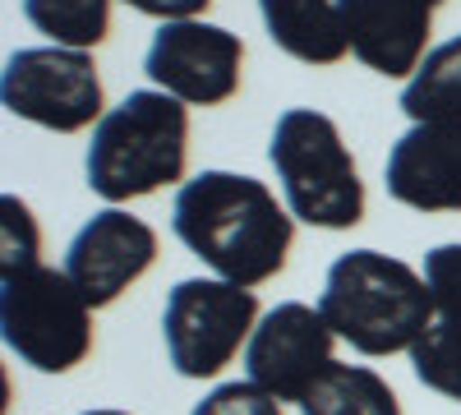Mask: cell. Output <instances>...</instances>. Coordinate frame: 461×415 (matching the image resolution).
<instances>
[{
  "label": "cell",
  "instance_id": "cell-1",
  "mask_svg": "<svg viewBox=\"0 0 461 415\" xmlns=\"http://www.w3.org/2000/svg\"><path fill=\"white\" fill-rule=\"evenodd\" d=\"M171 226L189 254L245 291L273 282L295 245L291 208L277 203L263 180L236 171H199L185 180L171 203Z\"/></svg>",
  "mask_w": 461,
  "mask_h": 415
},
{
  "label": "cell",
  "instance_id": "cell-2",
  "mask_svg": "<svg viewBox=\"0 0 461 415\" xmlns=\"http://www.w3.org/2000/svg\"><path fill=\"white\" fill-rule=\"evenodd\" d=\"M319 314L337 332V342L360 356H411L420 332L438 319V305L425 273H415L411 263L378 249H351L332 258Z\"/></svg>",
  "mask_w": 461,
  "mask_h": 415
},
{
  "label": "cell",
  "instance_id": "cell-3",
  "mask_svg": "<svg viewBox=\"0 0 461 415\" xmlns=\"http://www.w3.org/2000/svg\"><path fill=\"white\" fill-rule=\"evenodd\" d=\"M189 162V106L162 88H139L111 106L88 143V190L121 208L185 180Z\"/></svg>",
  "mask_w": 461,
  "mask_h": 415
},
{
  "label": "cell",
  "instance_id": "cell-4",
  "mask_svg": "<svg viewBox=\"0 0 461 415\" xmlns=\"http://www.w3.org/2000/svg\"><path fill=\"white\" fill-rule=\"evenodd\" d=\"M282 194L295 221L323 231H351L365 221V180L332 116L314 106H291L273 125L267 143Z\"/></svg>",
  "mask_w": 461,
  "mask_h": 415
},
{
  "label": "cell",
  "instance_id": "cell-5",
  "mask_svg": "<svg viewBox=\"0 0 461 415\" xmlns=\"http://www.w3.org/2000/svg\"><path fill=\"white\" fill-rule=\"evenodd\" d=\"M0 337L37 374H69L93 356V305L65 268L32 263L0 277Z\"/></svg>",
  "mask_w": 461,
  "mask_h": 415
},
{
  "label": "cell",
  "instance_id": "cell-6",
  "mask_svg": "<svg viewBox=\"0 0 461 415\" xmlns=\"http://www.w3.org/2000/svg\"><path fill=\"white\" fill-rule=\"evenodd\" d=\"M258 328L254 291L221 277H185L171 286L162 310L167 360L180 379H217Z\"/></svg>",
  "mask_w": 461,
  "mask_h": 415
},
{
  "label": "cell",
  "instance_id": "cell-7",
  "mask_svg": "<svg viewBox=\"0 0 461 415\" xmlns=\"http://www.w3.org/2000/svg\"><path fill=\"white\" fill-rule=\"evenodd\" d=\"M0 102L10 116L42 125L56 134H79L97 130L106 116V93L102 74L88 51L69 47H23L5 60V79H0Z\"/></svg>",
  "mask_w": 461,
  "mask_h": 415
},
{
  "label": "cell",
  "instance_id": "cell-8",
  "mask_svg": "<svg viewBox=\"0 0 461 415\" xmlns=\"http://www.w3.org/2000/svg\"><path fill=\"white\" fill-rule=\"evenodd\" d=\"M245 42L203 19L162 23L148 42L143 74L185 106H221L240 93Z\"/></svg>",
  "mask_w": 461,
  "mask_h": 415
},
{
  "label": "cell",
  "instance_id": "cell-9",
  "mask_svg": "<svg viewBox=\"0 0 461 415\" xmlns=\"http://www.w3.org/2000/svg\"><path fill=\"white\" fill-rule=\"evenodd\" d=\"M337 332L328 328V319L304 305V300H282L277 310H267L245 347V374L249 383H258L263 392H273L282 406L286 401H304L319 383V374L337 360Z\"/></svg>",
  "mask_w": 461,
  "mask_h": 415
},
{
  "label": "cell",
  "instance_id": "cell-10",
  "mask_svg": "<svg viewBox=\"0 0 461 415\" xmlns=\"http://www.w3.org/2000/svg\"><path fill=\"white\" fill-rule=\"evenodd\" d=\"M152 263H158V231L125 208H102L65 249V273L93 310L115 305Z\"/></svg>",
  "mask_w": 461,
  "mask_h": 415
},
{
  "label": "cell",
  "instance_id": "cell-11",
  "mask_svg": "<svg viewBox=\"0 0 461 415\" xmlns=\"http://www.w3.org/2000/svg\"><path fill=\"white\" fill-rule=\"evenodd\" d=\"M383 185L402 208L461 212V121L411 125L393 143Z\"/></svg>",
  "mask_w": 461,
  "mask_h": 415
},
{
  "label": "cell",
  "instance_id": "cell-12",
  "mask_svg": "<svg viewBox=\"0 0 461 415\" xmlns=\"http://www.w3.org/2000/svg\"><path fill=\"white\" fill-rule=\"evenodd\" d=\"M351 51L383 79H411L425 65L434 10L425 0H337Z\"/></svg>",
  "mask_w": 461,
  "mask_h": 415
},
{
  "label": "cell",
  "instance_id": "cell-13",
  "mask_svg": "<svg viewBox=\"0 0 461 415\" xmlns=\"http://www.w3.org/2000/svg\"><path fill=\"white\" fill-rule=\"evenodd\" d=\"M273 47L300 65H337L351 51L337 0H258Z\"/></svg>",
  "mask_w": 461,
  "mask_h": 415
},
{
  "label": "cell",
  "instance_id": "cell-14",
  "mask_svg": "<svg viewBox=\"0 0 461 415\" xmlns=\"http://www.w3.org/2000/svg\"><path fill=\"white\" fill-rule=\"evenodd\" d=\"M304 415H402V401L393 383L374 374L369 365H341L332 360L319 383L300 401Z\"/></svg>",
  "mask_w": 461,
  "mask_h": 415
},
{
  "label": "cell",
  "instance_id": "cell-15",
  "mask_svg": "<svg viewBox=\"0 0 461 415\" xmlns=\"http://www.w3.org/2000/svg\"><path fill=\"white\" fill-rule=\"evenodd\" d=\"M402 111L411 125H429V121H461V32L452 42L434 47L425 56L406 88H402Z\"/></svg>",
  "mask_w": 461,
  "mask_h": 415
},
{
  "label": "cell",
  "instance_id": "cell-16",
  "mask_svg": "<svg viewBox=\"0 0 461 415\" xmlns=\"http://www.w3.org/2000/svg\"><path fill=\"white\" fill-rule=\"evenodd\" d=\"M23 14L51 47L69 51H93L111 32V0H23Z\"/></svg>",
  "mask_w": 461,
  "mask_h": 415
},
{
  "label": "cell",
  "instance_id": "cell-17",
  "mask_svg": "<svg viewBox=\"0 0 461 415\" xmlns=\"http://www.w3.org/2000/svg\"><path fill=\"white\" fill-rule=\"evenodd\" d=\"M411 369L429 392L461 401V314H438L411 347Z\"/></svg>",
  "mask_w": 461,
  "mask_h": 415
},
{
  "label": "cell",
  "instance_id": "cell-18",
  "mask_svg": "<svg viewBox=\"0 0 461 415\" xmlns=\"http://www.w3.org/2000/svg\"><path fill=\"white\" fill-rule=\"evenodd\" d=\"M37 245H42V240H37V221H32L28 203L5 194V199H0V277L42 263V258H37Z\"/></svg>",
  "mask_w": 461,
  "mask_h": 415
},
{
  "label": "cell",
  "instance_id": "cell-19",
  "mask_svg": "<svg viewBox=\"0 0 461 415\" xmlns=\"http://www.w3.org/2000/svg\"><path fill=\"white\" fill-rule=\"evenodd\" d=\"M189 415H286L282 410V401L273 397V392H263L258 383H221V388H212L194 410Z\"/></svg>",
  "mask_w": 461,
  "mask_h": 415
},
{
  "label": "cell",
  "instance_id": "cell-20",
  "mask_svg": "<svg viewBox=\"0 0 461 415\" xmlns=\"http://www.w3.org/2000/svg\"><path fill=\"white\" fill-rule=\"evenodd\" d=\"M425 282L438 314H461V245H434L425 254Z\"/></svg>",
  "mask_w": 461,
  "mask_h": 415
},
{
  "label": "cell",
  "instance_id": "cell-21",
  "mask_svg": "<svg viewBox=\"0 0 461 415\" xmlns=\"http://www.w3.org/2000/svg\"><path fill=\"white\" fill-rule=\"evenodd\" d=\"M125 5L139 10V14L162 19V23H176V19H199L208 10V0H125Z\"/></svg>",
  "mask_w": 461,
  "mask_h": 415
},
{
  "label": "cell",
  "instance_id": "cell-22",
  "mask_svg": "<svg viewBox=\"0 0 461 415\" xmlns=\"http://www.w3.org/2000/svg\"><path fill=\"white\" fill-rule=\"evenodd\" d=\"M84 415H130V410H111V406H102V410H84Z\"/></svg>",
  "mask_w": 461,
  "mask_h": 415
},
{
  "label": "cell",
  "instance_id": "cell-23",
  "mask_svg": "<svg viewBox=\"0 0 461 415\" xmlns=\"http://www.w3.org/2000/svg\"><path fill=\"white\" fill-rule=\"evenodd\" d=\"M425 5H429V10H438V5H443V0H425Z\"/></svg>",
  "mask_w": 461,
  "mask_h": 415
}]
</instances>
